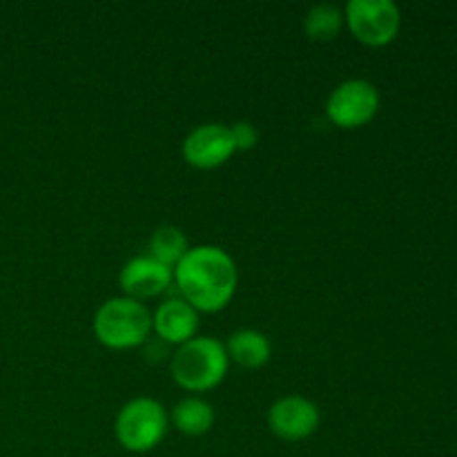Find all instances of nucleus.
<instances>
[{
  "mask_svg": "<svg viewBox=\"0 0 457 457\" xmlns=\"http://www.w3.org/2000/svg\"><path fill=\"white\" fill-rule=\"evenodd\" d=\"M239 284L237 263L219 245H192L174 268V286L196 312H219L232 302Z\"/></svg>",
  "mask_w": 457,
  "mask_h": 457,
  "instance_id": "1",
  "label": "nucleus"
},
{
  "mask_svg": "<svg viewBox=\"0 0 457 457\" xmlns=\"http://www.w3.org/2000/svg\"><path fill=\"white\" fill-rule=\"evenodd\" d=\"M228 364L226 344L214 337H195L174 351L170 373L183 391L205 393L226 379Z\"/></svg>",
  "mask_w": 457,
  "mask_h": 457,
  "instance_id": "2",
  "label": "nucleus"
},
{
  "mask_svg": "<svg viewBox=\"0 0 457 457\" xmlns=\"http://www.w3.org/2000/svg\"><path fill=\"white\" fill-rule=\"evenodd\" d=\"M152 333V312L143 302L112 297L94 315V335L110 351H132L143 346Z\"/></svg>",
  "mask_w": 457,
  "mask_h": 457,
  "instance_id": "3",
  "label": "nucleus"
},
{
  "mask_svg": "<svg viewBox=\"0 0 457 457\" xmlns=\"http://www.w3.org/2000/svg\"><path fill=\"white\" fill-rule=\"evenodd\" d=\"M170 415L161 402L152 397L129 400L114 420L116 442L129 453H147L163 442Z\"/></svg>",
  "mask_w": 457,
  "mask_h": 457,
  "instance_id": "4",
  "label": "nucleus"
},
{
  "mask_svg": "<svg viewBox=\"0 0 457 457\" xmlns=\"http://www.w3.org/2000/svg\"><path fill=\"white\" fill-rule=\"evenodd\" d=\"M351 34L369 47H384L400 34L402 13L393 0H351L344 7Z\"/></svg>",
  "mask_w": 457,
  "mask_h": 457,
  "instance_id": "5",
  "label": "nucleus"
},
{
  "mask_svg": "<svg viewBox=\"0 0 457 457\" xmlns=\"http://www.w3.org/2000/svg\"><path fill=\"white\" fill-rule=\"evenodd\" d=\"M379 112V92L370 80L348 79L330 92L326 116L342 129H355L370 123Z\"/></svg>",
  "mask_w": 457,
  "mask_h": 457,
  "instance_id": "6",
  "label": "nucleus"
},
{
  "mask_svg": "<svg viewBox=\"0 0 457 457\" xmlns=\"http://www.w3.org/2000/svg\"><path fill=\"white\" fill-rule=\"evenodd\" d=\"M183 159L187 165L199 170L221 168L235 156L237 147L232 132L223 123H204L183 138Z\"/></svg>",
  "mask_w": 457,
  "mask_h": 457,
  "instance_id": "7",
  "label": "nucleus"
},
{
  "mask_svg": "<svg viewBox=\"0 0 457 457\" xmlns=\"http://www.w3.org/2000/svg\"><path fill=\"white\" fill-rule=\"evenodd\" d=\"M268 427L286 442H302L320 428V409L302 395H286L268 411Z\"/></svg>",
  "mask_w": 457,
  "mask_h": 457,
  "instance_id": "8",
  "label": "nucleus"
},
{
  "mask_svg": "<svg viewBox=\"0 0 457 457\" xmlns=\"http://www.w3.org/2000/svg\"><path fill=\"white\" fill-rule=\"evenodd\" d=\"M119 284L123 288L125 297L145 302V299H154L172 288L174 270L156 262L150 254H141V257L129 259L120 268Z\"/></svg>",
  "mask_w": 457,
  "mask_h": 457,
  "instance_id": "9",
  "label": "nucleus"
},
{
  "mask_svg": "<svg viewBox=\"0 0 457 457\" xmlns=\"http://www.w3.org/2000/svg\"><path fill=\"white\" fill-rule=\"evenodd\" d=\"M152 330L168 346H181L196 337L199 312L183 297H170L152 312Z\"/></svg>",
  "mask_w": 457,
  "mask_h": 457,
  "instance_id": "10",
  "label": "nucleus"
},
{
  "mask_svg": "<svg viewBox=\"0 0 457 457\" xmlns=\"http://www.w3.org/2000/svg\"><path fill=\"white\" fill-rule=\"evenodd\" d=\"M228 360L239 364L241 369H262L270 361L272 344L263 333L254 328H241L230 335L226 344Z\"/></svg>",
  "mask_w": 457,
  "mask_h": 457,
  "instance_id": "11",
  "label": "nucleus"
},
{
  "mask_svg": "<svg viewBox=\"0 0 457 457\" xmlns=\"http://www.w3.org/2000/svg\"><path fill=\"white\" fill-rule=\"evenodd\" d=\"M170 420L179 433L187 437H199L214 427V409L210 402L201 397H186L174 406Z\"/></svg>",
  "mask_w": 457,
  "mask_h": 457,
  "instance_id": "12",
  "label": "nucleus"
},
{
  "mask_svg": "<svg viewBox=\"0 0 457 457\" xmlns=\"http://www.w3.org/2000/svg\"><path fill=\"white\" fill-rule=\"evenodd\" d=\"M147 250H150V257H154L156 262H161L168 268H177V263L186 257V253L190 250L187 245V237L183 235L181 228L177 226H161L152 232L150 241H147Z\"/></svg>",
  "mask_w": 457,
  "mask_h": 457,
  "instance_id": "13",
  "label": "nucleus"
},
{
  "mask_svg": "<svg viewBox=\"0 0 457 457\" xmlns=\"http://www.w3.org/2000/svg\"><path fill=\"white\" fill-rule=\"evenodd\" d=\"M344 27V9L337 4L321 3L311 7V12L303 18V31L311 40L317 43H328L342 31Z\"/></svg>",
  "mask_w": 457,
  "mask_h": 457,
  "instance_id": "14",
  "label": "nucleus"
},
{
  "mask_svg": "<svg viewBox=\"0 0 457 457\" xmlns=\"http://www.w3.org/2000/svg\"><path fill=\"white\" fill-rule=\"evenodd\" d=\"M230 132L237 152H248L259 143V129L253 123H248V120H237V123H232Z\"/></svg>",
  "mask_w": 457,
  "mask_h": 457,
  "instance_id": "15",
  "label": "nucleus"
}]
</instances>
